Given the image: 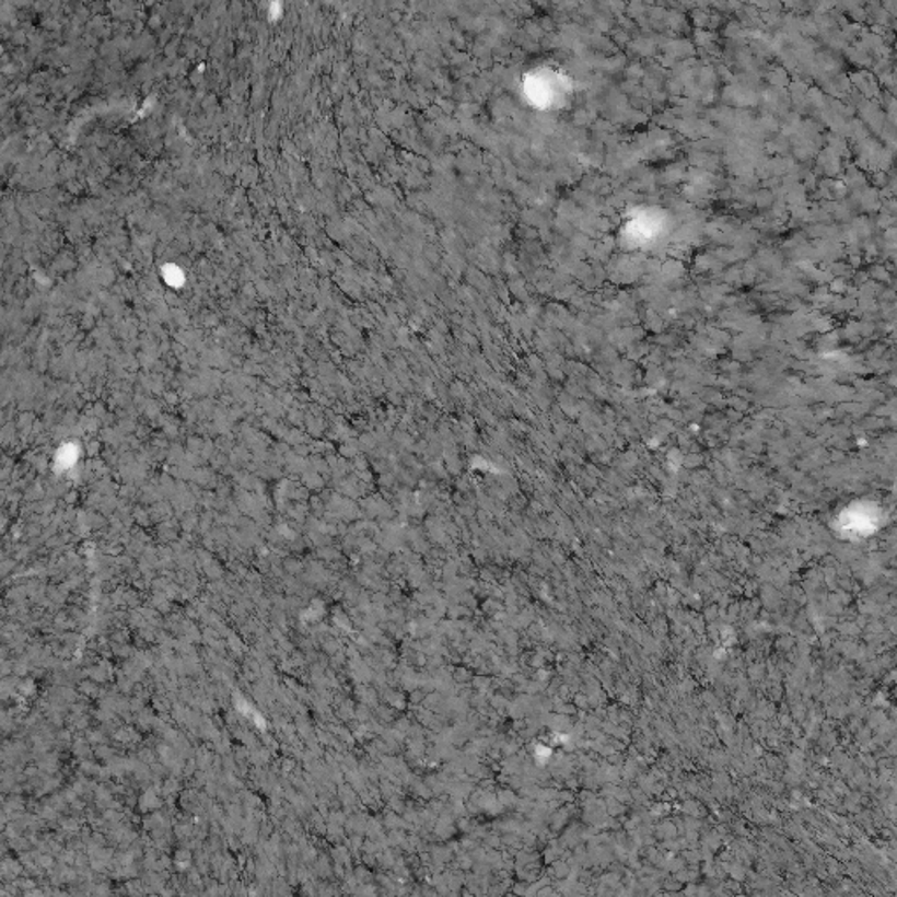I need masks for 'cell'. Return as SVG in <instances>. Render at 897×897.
<instances>
[{"label":"cell","mask_w":897,"mask_h":897,"mask_svg":"<svg viewBox=\"0 0 897 897\" xmlns=\"http://www.w3.org/2000/svg\"><path fill=\"white\" fill-rule=\"evenodd\" d=\"M524 93L538 109H556L561 107L570 93V83L561 72L552 71L549 67L529 72L524 80Z\"/></svg>","instance_id":"6da1fadb"}]
</instances>
